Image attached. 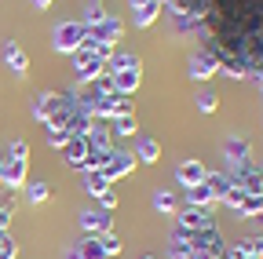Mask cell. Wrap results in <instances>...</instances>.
I'll return each mask as SVG.
<instances>
[{
    "instance_id": "1",
    "label": "cell",
    "mask_w": 263,
    "mask_h": 259,
    "mask_svg": "<svg viewBox=\"0 0 263 259\" xmlns=\"http://www.w3.org/2000/svg\"><path fill=\"white\" fill-rule=\"evenodd\" d=\"M106 77L114 81L117 95H136L143 84V58L136 51H114L106 58Z\"/></svg>"
},
{
    "instance_id": "2",
    "label": "cell",
    "mask_w": 263,
    "mask_h": 259,
    "mask_svg": "<svg viewBox=\"0 0 263 259\" xmlns=\"http://www.w3.org/2000/svg\"><path fill=\"white\" fill-rule=\"evenodd\" d=\"M29 183V143L26 139H11L8 153H4V168H0V186L18 193Z\"/></svg>"
},
{
    "instance_id": "3",
    "label": "cell",
    "mask_w": 263,
    "mask_h": 259,
    "mask_svg": "<svg viewBox=\"0 0 263 259\" xmlns=\"http://www.w3.org/2000/svg\"><path fill=\"white\" fill-rule=\"evenodd\" d=\"M84 37H88V26H84L81 18H66V22H59V26L51 29V48H55L59 55L70 58V55L84 44Z\"/></svg>"
},
{
    "instance_id": "4",
    "label": "cell",
    "mask_w": 263,
    "mask_h": 259,
    "mask_svg": "<svg viewBox=\"0 0 263 259\" xmlns=\"http://www.w3.org/2000/svg\"><path fill=\"white\" fill-rule=\"evenodd\" d=\"M70 66H73L77 84H95L99 77L106 73V58L95 55V51H88V48H77V51L70 55Z\"/></svg>"
},
{
    "instance_id": "5",
    "label": "cell",
    "mask_w": 263,
    "mask_h": 259,
    "mask_svg": "<svg viewBox=\"0 0 263 259\" xmlns=\"http://www.w3.org/2000/svg\"><path fill=\"white\" fill-rule=\"evenodd\" d=\"M186 245H190V252H201L209 259H223V252H227V241H223V234L216 230V226H205V230H186Z\"/></svg>"
},
{
    "instance_id": "6",
    "label": "cell",
    "mask_w": 263,
    "mask_h": 259,
    "mask_svg": "<svg viewBox=\"0 0 263 259\" xmlns=\"http://www.w3.org/2000/svg\"><path fill=\"white\" fill-rule=\"evenodd\" d=\"M136 165H139V161L136 157H132L128 150H110L106 153V165H103V175H106V183H117V179H124V175H132V172H136Z\"/></svg>"
},
{
    "instance_id": "7",
    "label": "cell",
    "mask_w": 263,
    "mask_h": 259,
    "mask_svg": "<svg viewBox=\"0 0 263 259\" xmlns=\"http://www.w3.org/2000/svg\"><path fill=\"white\" fill-rule=\"evenodd\" d=\"M216 73H219V62H216V55H212L209 48L194 51V55L186 58V77H190V81H212Z\"/></svg>"
},
{
    "instance_id": "8",
    "label": "cell",
    "mask_w": 263,
    "mask_h": 259,
    "mask_svg": "<svg viewBox=\"0 0 263 259\" xmlns=\"http://www.w3.org/2000/svg\"><path fill=\"white\" fill-rule=\"evenodd\" d=\"M77 226L84 234H114V215L110 212H103V208H84V212H77Z\"/></svg>"
},
{
    "instance_id": "9",
    "label": "cell",
    "mask_w": 263,
    "mask_h": 259,
    "mask_svg": "<svg viewBox=\"0 0 263 259\" xmlns=\"http://www.w3.org/2000/svg\"><path fill=\"white\" fill-rule=\"evenodd\" d=\"M176 226H179V230H205V226H216V219H212V208L183 205V208L176 212Z\"/></svg>"
},
{
    "instance_id": "10",
    "label": "cell",
    "mask_w": 263,
    "mask_h": 259,
    "mask_svg": "<svg viewBox=\"0 0 263 259\" xmlns=\"http://www.w3.org/2000/svg\"><path fill=\"white\" fill-rule=\"evenodd\" d=\"M230 179L249 193H263V165H256V161H245V165L230 168Z\"/></svg>"
},
{
    "instance_id": "11",
    "label": "cell",
    "mask_w": 263,
    "mask_h": 259,
    "mask_svg": "<svg viewBox=\"0 0 263 259\" xmlns=\"http://www.w3.org/2000/svg\"><path fill=\"white\" fill-rule=\"evenodd\" d=\"M223 157H227L230 168H238V165H245V161H252V143L241 139V135H227L223 139Z\"/></svg>"
},
{
    "instance_id": "12",
    "label": "cell",
    "mask_w": 263,
    "mask_h": 259,
    "mask_svg": "<svg viewBox=\"0 0 263 259\" xmlns=\"http://www.w3.org/2000/svg\"><path fill=\"white\" fill-rule=\"evenodd\" d=\"M62 157H66V165L70 168H84V161H88V153H91V143H88V135H70V143H66L62 150H59Z\"/></svg>"
},
{
    "instance_id": "13",
    "label": "cell",
    "mask_w": 263,
    "mask_h": 259,
    "mask_svg": "<svg viewBox=\"0 0 263 259\" xmlns=\"http://www.w3.org/2000/svg\"><path fill=\"white\" fill-rule=\"evenodd\" d=\"M88 37H95V41H106V44H114V48H117V41L124 37V22H121L117 15H106L99 26H91V29H88Z\"/></svg>"
},
{
    "instance_id": "14",
    "label": "cell",
    "mask_w": 263,
    "mask_h": 259,
    "mask_svg": "<svg viewBox=\"0 0 263 259\" xmlns=\"http://www.w3.org/2000/svg\"><path fill=\"white\" fill-rule=\"evenodd\" d=\"M88 143H91V150H103V153H110V150H114V132H110V121H103V117H91Z\"/></svg>"
},
{
    "instance_id": "15",
    "label": "cell",
    "mask_w": 263,
    "mask_h": 259,
    "mask_svg": "<svg viewBox=\"0 0 263 259\" xmlns=\"http://www.w3.org/2000/svg\"><path fill=\"white\" fill-rule=\"evenodd\" d=\"M4 62L11 66V77H15V81H26V77H29V55H26L15 41L4 44Z\"/></svg>"
},
{
    "instance_id": "16",
    "label": "cell",
    "mask_w": 263,
    "mask_h": 259,
    "mask_svg": "<svg viewBox=\"0 0 263 259\" xmlns=\"http://www.w3.org/2000/svg\"><path fill=\"white\" fill-rule=\"evenodd\" d=\"M205 175H209V168H205L197 157H186L183 165L176 168V179H179V186H197V183H205Z\"/></svg>"
},
{
    "instance_id": "17",
    "label": "cell",
    "mask_w": 263,
    "mask_h": 259,
    "mask_svg": "<svg viewBox=\"0 0 263 259\" xmlns=\"http://www.w3.org/2000/svg\"><path fill=\"white\" fill-rule=\"evenodd\" d=\"M132 157H136L139 165H157V161H161V143L154 135H136V150H132Z\"/></svg>"
},
{
    "instance_id": "18",
    "label": "cell",
    "mask_w": 263,
    "mask_h": 259,
    "mask_svg": "<svg viewBox=\"0 0 263 259\" xmlns=\"http://www.w3.org/2000/svg\"><path fill=\"white\" fill-rule=\"evenodd\" d=\"M59 99H62V91H37L33 95V117H37L41 124H48V117H51Z\"/></svg>"
},
{
    "instance_id": "19",
    "label": "cell",
    "mask_w": 263,
    "mask_h": 259,
    "mask_svg": "<svg viewBox=\"0 0 263 259\" xmlns=\"http://www.w3.org/2000/svg\"><path fill=\"white\" fill-rule=\"evenodd\" d=\"M183 205H194V208H212L216 197H212V190L205 183H197V186H183Z\"/></svg>"
},
{
    "instance_id": "20",
    "label": "cell",
    "mask_w": 263,
    "mask_h": 259,
    "mask_svg": "<svg viewBox=\"0 0 263 259\" xmlns=\"http://www.w3.org/2000/svg\"><path fill=\"white\" fill-rule=\"evenodd\" d=\"M150 205H154V212H157V215H176V212H179L176 193H172V190H164V186H157V190L150 193Z\"/></svg>"
},
{
    "instance_id": "21",
    "label": "cell",
    "mask_w": 263,
    "mask_h": 259,
    "mask_svg": "<svg viewBox=\"0 0 263 259\" xmlns=\"http://www.w3.org/2000/svg\"><path fill=\"white\" fill-rule=\"evenodd\" d=\"M73 248H77L81 259H110V255L103 252V241H99V234H84V237H77Z\"/></svg>"
},
{
    "instance_id": "22",
    "label": "cell",
    "mask_w": 263,
    "mask_h": 259,
    "mask_svg": "<svg viewBox=\"0 0 263 259\" xmlns=\"http://www.w3.org/2000/svg\"><path fill=\"white\" fill-rule=\"evenodd\" d=\"M157 15H161V4H157V0H146V4L132 8V26H136V29H146V26L157 22Z\"/></svg>"
},
{
    "instance_id": "23",
    "label": "cell",
    "mask_w": 263,
    "mask_h": 259,
    "mask_svg": "<svg viewBox=\"0 0 263 259\" xmlns=\"http://www.w3.org/2000/svg\"><path fill=\"white\" fill-rule=\"evenodd\" d=\"M238 219H263V193H245L241 205L234 208Z\"/></svg>"
},
{
    "instance_id": "24",
    "label": "cell",
    "mask_w": 263,
    "mask_h": 259,
    "mask_svg": "<svg viewBox=\"0 0 263 259\" xmlns=\"http://www.w3.org/2000/svg\"><path fill=\"white\" fill-rule=\"evenodd\" d=\"M26 201L37 208V205H44V201H51V186H48V179H29L26 186Z\"/></svg>"
},
{
    "instance_id": "25",
    "label": "cell",
    "mask_w": 263,
    "mask_h": 259,
    "mask_svg": "<svg viewBox=\"0 0 263 259\" xmlns=\"http://www.w3.org/2000/svg\"><path fill=\"white\" fill-rule=\"evenodd\" d=\"M110 132H114V139H132V135H139V121H136V113L114 117V121H110Z\"/></svg>"
},
{
    "instance_id": "26",
    "label": "cell",
    "mask_w": 263,
    "mask_h": 259,
    "mask_svg": "<svg viewBox=\"0 0 263 259\" xmlns=\"http://www.w3.org/2000/svg\"><path fill=\"white\" fill-rule=\"evenodd\" d=\"M205 186L212 190V197H216V201H223V197H227V190L234 186V179H230V172H209V175H205Z\"/></svg>"
},
{
    "instance_id": "27",
    "label": "cell",
    "mask_w": 263,
    "mask_h": 259,
    "mask_svg": "<svg viewBox=\"0 0 263 259\" xmlns=\"http://www.w3.org/2000/svg\"><path fill=\"white\" fill-rule=\"evenodd\" d=\"M81 175H84V190L91 193L95 201L103 197L106 190H114V183H106V175H103V172H81Z\"/></svg>"
},
{
    "instance_id": "28",
    "label": "cell",
    "mask_w": 263,
    "mask_h": 259,
    "mask_svg": "<svg viewBox=\"0 0 263 259\" xmlns=\"http://www.w3.org/2000/svg\"><path fill=\"white\" fill-rule=\"evenodd\" d=\"M106 15H114V11L103 4V0H88V4H84V15H81V22L91 29V26H99V22H103Z\"/></svg>"
},
{
    "instance_id": "29",
    "label": "cell",
    "mask_w": 263,
    "mask_h": 259,
    "mask_svg": "<svg viewBox=\"0 0 263 259\" xmlns=\"http://www.w3.org/2000/svg\"><path fill=\"white\" fill-rule=\"evenodd\" d=\"M194 106L201 110V113H216V110H219V95L205 88V91H197V95H194Z\"/></svg>"
},
{
    "instance_id": "30",
    "label": "cell",
    "mask_w": 263,
    "mask_h": 259,
    "mask_svg": "<svg viewBox=\"0 0 263 259\" xmlns=\"http://www.w3.org/2000/svg\"><path fill=\"white\" fill-rule=\"evenodd\" d=\"M44 135H48V146H55V150H62L66 143H70V132L59 128V124H44Z\"/></svg>"
},
{
    "instance_id": "31",
    "label": "cell",
    "mask_w": 263,
    "mask_h": 259,
    "mask_svg": "<svg viewBox=\"0 0 263 259\" xmlns=\"http://www.w3.org/2000/svg\"><path fill=\"white\" fill-rule=\"evenodd\" d=\"M99 241H103V252H106V255H110V259H114V255H121V252H124V241H121V237H117V234H103V237H99Z\"/></svg>"
},
{
    "instance_id": "32",
    "label": "cell",
    "mask_w": 263,
    "mask_h": 259,
    "mask_svg": "<svg viewBox=\"0 0 263 259\" xmlns=\"http://www.w3.org/2000/svg\"><path fill=\"white\" fill-rule=\"evenodd\" d=\"M103 165H106V153H103V150H91L81 172H103Z\"/></svg>"
},
{
    "instance_id": "33",
    "label": "cell",
    "mask_w": 263,
    "mask_h": 259,
    "mask_svg": "<svg viewBox=\"0 0 263 259\" xmlns=\"http://www.w3.org/2000/svg\"><path fill=\"white\" fill-rule=\"evenodd\" d=\"M238 245H241V248H249L252 255H259V259H263V234H249V237H241Z\"/></svg>"
},
{
    "instance_id": "34",
    "label": "cell",
    "mask_w": 263,
    "mask_h": 259,
    "mask_svg": "<svg viewBox=\"0 0 263 259\" xmlns=\"http://www.w3.org/2000/svg\"><path fill=\"white\" fill-rule=\"evenodd\" d=\"M11 219H15V205H11V201H4V205H0V234H8Z\"/></svg>"
},
{
    "instance_id": "35",
    "label": "cell",
    "mask_w": 263,
    "mask_h": 259,
    "mask_svg": "<svg viewBox=\"0 0 263 259\" xmlns=\"http://www.w3.org/2000/svg\"><path fill=\"white\" fill-rule=\"evenodd\" d=\"M223 259H259V255H252V252H249V248H241V245H227Z\"/></svg>"
},
{
    "instance_id": "36",
    "label": "cell",
    "mask_w": 263,
    "mask_h": 259,
    "mask_svg": "<svg viewBox=\"0 0 263 259\" xmlns=\"http://www.w3.org/2000/svg\"><path fill=\"white\" fill-rule=\"evenodd\" d=\"M0 259H18V245H15L11 237L0 241Z\"/></svg>"
},
{
    "instance_id": "37",
    "label": "cell",
    "mask_w": 263,
    "mask_h": 259,
    "mask_svg": "<svg viewBox=\"0 0 263 259\" xmlns=\"http://www.w3.org/2000/svg\"><path fill=\"white\" fill-rule=\"evenodd\" d=\"M99 208H103V212H114V208H117V193H114V190H106L103 197H99Z\"/></svg>"
},
{
    "instance_id": "38",
    "label": "cell",
    "mask_w": 263,
    "mask_h": 259,
    "mask_svg": "<svg viewBox=\"0 0 263 259\" xmlns=\"http://www.w3.org/2000/svg\"><path fill=\"white\" fill-rule=\"evenodd\" d=\"M29 4H33V8H37V11H48V8L55 4V0H29Z\"/></svg>"
},
{
    "instance_id": "39",
    "label": "cell",
    "mask_w": 263,
    "mask_h": 259,
    "mask_svg": "<svg viewBox=\"0 0 263 259\" xmlns=\"http://www.w3.org/2000/svg\"><path fill=\"white\" fill-rule=\"evenodd\" d=\"M186 259H209V255H201V252H190V255H186Z\"/></svg>"
},
{
    "instance_id": "40",
    "label": "cell",
    "mask_w": 263,
    "mask_h": 259,
    "mask_svg": "<svg viewBox=\"0 0 263 259\" xmlns=\"http://www.w3.org/2000/svg\"><path fill=\"white\" fill-rule=\"evenodd\" d=\"M128 4H132V8H139V4H146V0H128Z\"/></svg>"
},
{
    "instance_id": "41",
    "label": "cell",
    "mask_w": 263,
    "mask_h": 259,
    "mask_svg": "<svg viewBox=\"0 0 263 259\" xmlns=\"http://www.w3.org/2000/svg\"><path fill=\"white\" fill-rule=\"evenodd\" d=\"M256 88H259V95H263V77H256Z\"/></svg>"
},
{
    "instance_id": "42",
    "label": "cell",
    "mask_w": 263,
    "mask_h": 259,
    "mask_svg": "<svg viewBox=\"0 0 263 259\" xmlns=\"http://www.w3.org/2000/svg\"><path fill=\"white\" fill-rule=\"evenodd\" d=\"M4 237H8V234H0V241H4Z\"/></svg>"
},
{
    "instance_id": "43",
    "label": "cell",
    "mask_w": 263,
    "mask_h": 259,
    "mask_svg": "<svg viewBox=\"0 0 263 259\" xmlns=\"http://www.w3.org/2000/svg\"><path fill=\"white\" fill-rule=\"evenodd\" d=\"M143 259H154V255H143Z\"/></svg>"
}]
</instances>
